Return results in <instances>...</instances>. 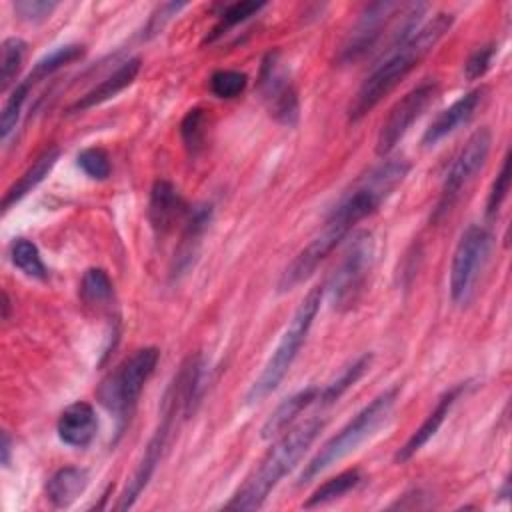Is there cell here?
Segmentation results:
<instances>
[{
  "label": "cell",
  "mask_w": 512,
  "mask_h": 512,
  "mask_svg": "<svg viewBox=\"0 0 512 512\" xmlns=\"http://www.w3.org/2000/svg\"><path fill=\"white\" fill-rule=\"evenodd\" d=\"M80 298L92 308H106L114 298V286L106 270L90 268L80 282Z\"/></svg>",
  "instance_id": "cell-25"
},
{
  "label": "cell",
  "mask_w": 512,
  "mask_h": 512,
  "mask_svg": "<svg viewBox=\"0 0 512 512\" xmlns=\"http://www.w3.org/2000/svg\"><path fill=\"white\" fill-rule=\"evenodd\" d=\"M10 452H12V442H10V436L8 432H2V446H0V458H2V466H8L10 464Z\"/></svg>",
  "instance_id": "cell-38"
},
{
  "label": "cell",
  "mask_w": 512,
  "mask_h": 512,
  "mask_svg": "<svg viewBox=\"0 0 512 512\" xmlns=\"http://www.w3.org/2000/svg\"><path fill=\"white\" fill-rule=\"evenodd\" d=\"M426 4H400V2H372L368 4L354 26L350 28L340 52H338V64H356L366 54H370L384 34L394 32V44L398 46L404 40H408L418 26L422 24V16L426 12ZM392 42V40H390ZM390 46V48H392ZM388 48V50H390Z\"/></svg>",
  "instance_id": "cell-4"
},
{
  "label": "cell",
  "mask_w": 512,
  "mask_h": 512,
  "mask_svg": "<svg viewBox=\"0 0 512 512\" xmlns=\"http://www.w3.org/2000/svg\"><path fill=\"white\" fill-rule=\"evenodd\" d=\"M438 96V84L434 80H426L406 92L388 112L386 120L380 126L376 138V154L388 156L396 144L404 138L410 126L424 114V110L434 102Z\"/></svg>",
  "instance_id": "cell-13"
},
{
  "label": "cell",
  "mask_w": 512,
  "mask_h": 512,
  "mask_svg": "<svg viewBox=\"0 0 512 512\" xmlns=\"http://www.w3.org/2000/svg\"><path fill=\"white\" fill-rule=\"evenodd\" d=\"M8 310H10V300H8V294L2 292V318L6 320L8 318Z\"/></svg>",
  "instance_id": "cell-39"
},
{
  "label": "cell",
  "mask_w": 512,
  "mask_h": 512,
  "mask_svg": "<svg viewBox=\"0 0 512 512\" xmlns=\"http://www.w3.org/2000/svg\"><path fill=\"white\" fill-rule=\"evenodd\" d=\"M494 52H496V50H494L492 44L474 50V52L468 56V60L464 62V76H466L468 80H476V78L484 76L486 70H488L490 64H492Z\"/></svg>",
  "instance_id": "cell-36"
},
{
  "label": "cell",
  "mask_w": 512,
  "mask_h": 512,
  "mask_svg": "<svg viewBox=\"0 0 512 512\" xmlns=\"http://www.w3.org/2000/svg\"><path fill=\"white\" fill-rule=\"evenodd\" d=\"M266 4L264 2H252V0H246V2H234V4H228L222 14H220V22L218 26L212 30V38L220 36L224 30L236 26V24H242L244 20H248L250 16L258 14ZM210 38V40H212Z\"/></svg>",
  "instance_id": "cell-32"
},
{
  "label": "cell",
  "mask_w": 512,
  "mask_h": 512,
  "mask_svg": "<svg viewBox=\"0 0 512 512\" xmlns=\"http://www.w3.org/2000/svg\"><path fill=\"white\" fill-rule=\"evenodd\" d=\"M410 170L404 158L386 160L370 170L330 212L324 228L292 258L278 278V292L294 290L306 282L330 252L348 236V232L366 216L374 214L380 204L402 184Z\"/></svg>",
  "instance_id": "cell-1"
},
{
  "label": "cell",
  "mask_w": 512,
  "mask_h": 512,
  "mask_svg": "<svg viewBox=\"0 0 512 512\" xmlns=\"http://www.w3.org/2000/svg\"><path fill=\"white\" fill-rule=\"evenodd\" d=\"M88 486V470L80 466L58 468L46 482V498L56 508H68Z\"/></svg>",
  "instance_id": "cell-21"
},
{
  "label": "cell",
  "mask_w": 512,
  "mask_h": 512,
  "mask_svg": "<svg viewBox=\"0 0 512 512\" xmlns=\"http://www.w3.org/2000/svg\"><path fill=\"white\" fill-rule=\"evenodd\" d=\"M508 190H510V154L504 156L502 164H500V170L490 186V192H488V200H486V214L488 218L496 216L502 202L506 200L508 196Z\"/></svg>",
  "instance_id": "cell-33"
},
{
  "label": "cell",
  "mask_w": 512,
  "mask_h": 512,
  "mask_svg": "<svg viewBox=\"0 0 512 512\" xmlns=\"http://www.w3.org/2000/svg\"><path fill=\"white\" fill-rule=\"evenodd\" d=\"M454 16L448 12H438L428 22L420 24L418 30L398 46H392L386 58L372 70V74L358 88L350 108V122L364 118L384 96H388L406 74L418 66V62L440 42V38L450 30Z\"/></svg>",
  "instance_id": "cell-2"
},
{
  "label": "cell",
  "mask_w": 512,
  "mask_h": 512,
  "mask_svg": "<svg viewBox=\"0 0 512 512\" xmlns=\"http://www.w3.org/2000/svg\"><path fill=\"white\" fill-rule=\"evenodd\" d=\"M322 294H324V288L316 286L302 298V302L298 304L292 320L288 322L286 330L282 332L276 348L272 350L268 362L264 364L262 372L258 374V378L248 388V392H246V402L248 404H256V402L264 400L268 394H272L280 386V382L288 374L290 366L294 364L300 348L306 342V336L312 328V322H314V318L320 310Z\"/></svg>",
  "instance_id": "cell-6"
},
{
  "label": "cell",
  "mask_w": 512,
  "mask_h": 512,
  "mask_svg": "<svg viewBox=\"0 0 512 512\" xmlns=\"http://www.w3.org/2000/svg\"><path fill=\"white\" fill-rule=\"evenodd\" d=\"M258 86L262 98L268 104L270 114L284 126H294L300 116V102L298 92L292 84L290 72L282 62L280 50H272L264 56L260 66Z\"/></svg>",
  "instance_id": "cell-12"
},
{
  "label": "cell",
  "mask_w": 512,
  "mask_h": 512,
  "mask_svg": "<svg viewBox=\"0 0 512 512\" xmlns=\"http://www.w3.org/2000/svg\"><path fill=\"white\" fill-rule=\"evenodd\" d=\"M362 482V474L360 470L352 468L346 472H340L338 476L326 480L322 486H318L308 500L304 502V508H316V506H324L336 498H342L344 494H348L350 490H354L358 484Z\"/></svg>",
  "instance_id": "cell-24"
},
{
  "label": "cell",
  "mask_w": 512,
  "mask_h": 512,
  "mask_svg": "<svg viewBox=\"0 0 512 512\" xmlns=\"http://www.w3.org/2000/svg\"><path fill=\"white\" fill-rule=\"evenodd\" d=\"M212 222V206L210 204H196L194 208L188 210L186 220H184V232L180 238V244L176 248L174 260H172V276L184 274L190 264L194 262L202 236L208 230Z\"/></svg>",
  "instance_id": "cell-16"
},
{
  "label": "cell",
  "mask_w": 512,
  "mask_h": 512,
  "mask_svg": "<svg viewBox=\"0 0 512 512\" xmlns=\"http://www.w3.org/2000/svg\"><path fill=\"white\" fill-rule=\"evenodd\" d=\"M400 394V386H390L384 392H380L370 404H366L346 426L340 428L338 434H334L304 466L298 484H308L314 480L320 472L330 468L332 464L340 462L348 454H352L364 440H368L390 416L396 400Z\"/></svg>",
  "instance_id": "cell-5"
},
{
  "label": "cell",
  "mask_w": 512,
  "mask_h": 512,
  "mask_svg": "<svg viewBox=\"0 0 512 512\" xmlns=\"http://www.w3.org/2000/svg\"><path fill=\"white\" fill-rule=\"evenodd\" d=\"M26 54V42L12 36L2 42V60H0V90L6 92L14 78L20 72V66L24 62Z\"/></svg>",
  "instance_id": "cell-28"
},
{
  "label": "cell",
  "mask_w": 512,
  "mask_h": 512,
  "mask_svg": "<svg viewBox=\"0 0 512 512\" xmlns=\"http://www.w3.org/2000/svg\"><path fill=\"white\" fill-rule=\"evenodd\" d=\"M374 252L376 242L368 230H360L348 240L340 262L330 272L324 286L328 302L334 310L344 312L358 304L374 264Z\"/></svg>",
  "instance_id": "cell-8"
},
{
  "label": "cell",
  "mask_w": 512,
  "mask_h": 512,
  "mask_svg": "<svg viewBox=\"0 0 512 512\" xmlns=\"http://www.w3.org/2000/svg\"><path fill=\"white\" fill-rule=\"evenodd\" d=\"M186 214H188V208L182 196L178 194V190L170 182L158 180L152 186L150 202H148V220L154 234L158 238L166 236L176 222L186 218Z\"/></svg>",
  "instance_id": "cell-15"
},
{
  "label": "cell",
  "mask_w": 512,
  "mask_h": 512,
  "mask_svg": "<svg viewBox=\"0 0 512 512\" xmlns=\"http://www.w3.org/2000/svg\"><path fill=\"white\" fill-rule=\"evenodd\" d=\"M184 6H186V4H180V2H166V4L158 6V10L150 16V22H148V26H146L148 36L158 34V32L164 28V24H166L174 14H178V10H182Z\"/></svg>",
  "instance_id": "cell-37"
},
{
  "label": "cell",
  "mask_w": 512,
  "mask_h": 512,
  "mask_svg": "<svg viewBox=\"0 0 512 512\" xmlns=\"http://www.w3.org/2000/svg\"><path fill=\"white\" fill-rule=\"evenodd\" d=\"M160 360V350L146 346L118 364L98 386L100 404L114 416L116 432L122 434L138 404L140 392Z\"/></svg>",
  "instance_id": "cell-7"
},
{
  "label": "cell",
  "mask_w": 512,
  "mask_h": 512,
  "mask_svg": "<svg viewBox=\"0 0 512 512\" xmlns=\"http://www.w3.org/2000/svg\"><path fill=\"white\" fill-rule=\"evenodd\" d=\"M56 6H58L56 2H46V0H20V2H14V12L18 18L26 22H42L56 10Z\"/></svg>",
  "instance_id": "cell-35"
},
{
  "label": "cell",
  "mask_w": 512,
  "mask_h": 512,
  "mask_svg": "<svg viewBox=\"0 0 512 512\" xmlns=\"http://www.w3.org/2000/svg\"><path fill=\"white\" fill-rule=\"evenodd\" d=\"M462 390H464V384H456V386H452L450 390H446V392L438 398L436 406L430 410V414L426 416V420L414 430V434L406 440V444L396 452V456H394L396 462H406V460H410L418 450H422V446H424L430 438L436 436V432H438L440 426L444 424L446 416L450 414V410H452L454 402L458 400V396L462 394Z\"/></svg>",
  "instance_id": "cell-17"
},
{
  "label": "cell",
  "mask_w": 512,
  "mask_h": 512,
  "mask_svg": "<svg viewBox=\"0 0 512 512\" xmlns=\"http://www.w3.org/2000/svg\"><path fill=\"white\" fill-rule=\"evenodd\" d=\"M98 430L96 412L88 402H74L66 406L56 422L58 438L74 448H84L92 442Z\"/></svg>",
  "instance_id": "cell-18"
},
{
  "label": "cell",
  "mask_w": 512,
  "mask_h": 512,
  "mask_svg": "<svg viewBox=\"0 0 512 512\" xmlns=\"http://www.w3.org/2000/svg\"><path fill=\"white\" fill-rule=\"evenodd\" d=\"M32 84L24 78L12 92L10 96L6 98L4 102V108H2V114H0V138L2 142H6L10 138V134L16 130L18 126V120H20V114H22V106L26 102V96L30 92Z\"/></svg>",
  "instance_id": "cell-29"
},
{
  "label": "cell",
  "mask_w": 512,
  "mask_h": 512,
  "mask_svg": "<svg viewBox=\"0 0 512 512\" xmlns=\"http://www.w3.org/2000/svg\"><path fill=\"white\" fill-rule=\"evenodd\" d=\"M490 146H492V134L488 128H478L462 146V150L458 152V156L454 158L442 188H440V196L438 202L434 206L432 212V222L442 220L458 202L462 190L468 186V182L480 172V168L484 166L488 154H490Z\"/></svg>",
  "instance_id": "cell-11"
},
{
  "label": "cell",
  "mask_w": 512,
  "mask_h": 512,
  "mask_svg": "<svg viewBox=\"0 0 512 512\" xmlns=\"http://www.w3.org/2000/svg\"><path fill=\"white\" fill-rule=\"evenodd\" d=\"M206 114L202 108H192L186 112L180 124V136L190 156H196L204 148L206 140Z\"/></svg>",
  "instance_id": "cell-30"
},
{
  "label": "cell",
  "mask_w": 512,
  "mask_h": 512,
  "mask_svg": "<svg viewBox=\"0 0 512 512\" xmlns=\"http://www.w3.org/2000/svg\"><path fill=\"white\" fill-rule=\"evenodd\" d=\"M370 364H372V354H362L360 358H356L352 364H348V366L340 372V376H338L336 380H332L330 384H326V386L320 390L316 402H318L320 406H330V404H334L350 386H354V384L364 376V372L370 368Z\"/></svg>",
  "instance_id": "cell-23"
},
{
  "label": "cell",
  "mask_w": 512,
  "mask_h": 512,
  "mask_svg": "<svg viewBox=\"0 0 512 512\" xmlns=\"http://www.w3.org/2000/svg\"><path fill=\"white\" fill-rule=\"evenodd\" d=\"M10 260L12 264L24 272L26 276L30 278H36V280H44L48 276V270L42 262V256L36 248L34 242L26 240V238H16L10 246Z\"/></svg>",
  "instance_id": "cell-27"
},
{
  "label": "cell",
  "mask_w": 512,
  "mask_h": 512,
  "mask_svg": "<svg viewBox=\"0 0 512 512\" xmlns=\"http://www.w3.org/2000/svg\"><path fill=\"white\" fill-rule=\"evenodd\" d=\"M318 394H320V388L316 386H310V388H304V390H298L296 394L288 396L286 400H282L276 410L266 418L264 426H262V438L264 440H270V438H276L280 436L282 432H286L294 420L310 406L318 400Z\"/></svg>",
  "instance_id": "cell-20"
},
{
  "label": "cell",
  "mask_w": 512,
  "mask_h": 512,
  "mask_svg": "<svg viewBox=\"0 0 512 512\" xmlns=\"http://www.w3.org/2000/svg\"><path fill=\"white\" fill-rule=\"evenodd\" d=\"M248 76L240 70H216L210 76V90L218 98H236L244 92Z\"/></svg>",
  "instance_id": "cell-31"
},
{
  "label": "cell",
  "mask_w": 512,
  "mask_h": 512,
  "mask_svg": "<svg viewBox=\"0 0 512 512\" xmlns=\"http://www.w3.org/2000/svg\"><path fill=\"white\" fill-rule=\"evenodd\" d=\"M82 54H84V46H80V44L58 46V48H54L52 52H48L46 56H42V58L34 64V68H32V72L26 76V80L34 86L36 82H40V80L48 78L50 74L58 72L60 68H64L66 64L78 60Z\"/></svg>",
  "instance_id": "cell-26"
},
{
  "label": "cell",
  "mask_w": 512,
  "mask_h": 512,
  "mask_svg": "<svg viewBox=\"0 0 512 512\" xmlns=\"http://www.w3.org/2000/svg\"><path fill=\"white\" fill-rule=\"evenodd\" d=\"M140 64H142L140 58H130V60L122 62L100 84H96L92 90H88L84 96H80V100H76L70 106V112H84L88 108H94V106L114 98L118 92H122L126 86H130L134 82V78L140 72Z\"/></svg>",
  "instance_id": "cell-19"
},
{
  "label": "cell",
  "mask_w": 512,
  "mask_h": 512,
  "mask_svg": "<svg viewBox=\"0 0 512 512\" xmlns=\"http://www.w3.org/2000/svg\"><path fill=\"white\" fill-rule=\"evenodd\" d=\"M78 166L82 168V172L94 180H106L110 176V158L102 148H84L78 154Z\"/></svg>",
  "instance_id": "cell-34"
},
{
  "label": "cell",
  "mask_w": 512,
  "mask_h": 512,
  "mask_svg": "<svg viewBox=\"0 0 512 512\" xmlns=\"http://www.w3.org/2000/svg\"><path fill=\"white\" fill-rule=\"evenodd\" d=\"M484 96H486V88H474V90L466 92L464 96H460L456 102H452L448 108H444L432 120V124L426 128V132L422 136V144L434 146L442 138H446L452 132H456L458 128L466 126L474 118L480 104L484 102Z\"/></svg>",
  "instance_id": "cell-14"
},
{
  "label": "cell",
  "mask_w": 512,
  "mask_h": 512,
  "mask_svg": "<svg viewBox=\"0 0 512 512\" xmlns=\"http://www.w3.org/2000/svg\"><path fill=\"white\" fill-rule=\"evenodd\" d=\"M490 250L492 234L486 228L472 224L462 232L450 262V298L454 304L466 306L472 300Z\"/></svg>",
  "instance_id": "cell-10"
},
{
  "label": "cell",
  "mask_w": 512,
  "mask_h": 512,
  "mask_svg": "<svg viewBox=\"0 0 512 512\" xmlns=\"http://www.w3.org/2000/svg\"><path fill=\"white\" fill-rule=\"evenodd\" d=\"M324 420L314 416L298 426L282 432L272 448L264 454L260 464L224 504L226 510H258L278 482L302 460L310 444L322 432Z\"/></svg>",
  "instance_id": "cell-3"
},
{
  "label": "cell",
  "mask_w": 512,
  "mask_h": 512,
  "mask_svg": "<svg viewBox=\"0 0 512 512\" xmlns=\"http://www.w3.org/2000/svg\"><path fill=\"white\" fill-rule=\"evenodd\" d=\"M58 156H60V150H58V148H48V150H44V152L34 160V164L6 190L4 198H2V210L8 212L16 202H20L28 192H32V190L50 174V170L54 168Z\"/></svg>",
  "instance_id": "cell-22"
},
{
  "label": "cell",
  "mask_w": 512,
  "mask_h": 512,
  "mask_svg": "<svg viewBox=\"0 0 512 512\" xmlns=\"http://www.w3.org/2000/svg\"><path fill=\"white\" fill-rule=\"evenodd\" d=\"M184 412V382H182V374L178 370V374L174 376L172 384L168 386L164 400H162V408H160V420L158 426L152 434V438L146 444V450L134 470V474L130 476L124 492L120 494V500L116 504V510H128L134 506V502L138 500V496L142 494V490L148 486L156 466L162 460V454L168 446L170 434H172V426L176 420V414Z\"/></svg>",
  "instance_id": "cell-9"
}]
</instances>
